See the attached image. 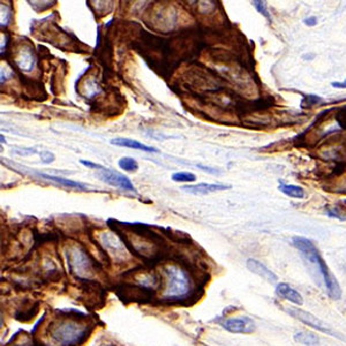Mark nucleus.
<instances>
[{
  "label": "nucleus",
  "instance_id": "obj_1",
  "mask_svg": "<svg viewBox=\"0 0 346 346\" xmlns=\"http://www.w3.org/2000/svg\"><path fill=\"white\" fill-rule=\"evenodd\" d=\"M292 242L293 246L296 247L298 250H300L301 255L304 256L306 261L311 264L314 270L318 269L320 273H321L329 296L332 299H336V300L339 299L341 296V290L338 281H337L335 277L331 275V272L329 271L326 262L323 261V259L321 258V255H320L319 250L316 249L314 243L311 242L309 239L304 237H294L292 239Z\"/></svg>",
  "mask_w": 346,
  "mask_h": 346
},
{
  "label": "nucleus",
  "instance_id": "obj_2",
  "mask_svg": "<svg viewBox=\"0 0 346 346\" xmlns=\"http://www.w3.org/2000/svg\"><path fill=\"white\" fill-rule=\"evenodd\" d=\"M87 334V329L72 320H64L50 329V337L53 343L59 346H73L82 343Z\"/></svg>",
  "mask_w": 346,
  "mask_h": 346
},
{
  "label": "nucleus",
  "instance_id": "obj_3",
  "mask_svg": "<svg viewBox=\"0 0 346 346\" xmlns=\"http://www.w3.org/2000/svg\"><path fill=\"white\" fill-rule=\"evenodd\" d=\"M166 286L163 297L166 299H181L188 294L191 283L186 272L176 266L166 268Z\"/></svg>",
  "mask_w": 346,
  "mask_h": 346
},
{
  "label": "nucleus",
  "instance_id": "obj_4",
  "mask_svg": "<svg viewBox=\"0 0 346 346\" xmlns=\"http://www.w3.org/2000/svg\"><path fill=\"white\" fill-rule=\"evenodd\" d=\"M67 262L71 270L81 278H85L91 275V262L79 248H72L67 253Z\"/></svg>",
  "mask_w": 346,
  "mask_h": 346
},
{
  "label": "nucleus",
  "instance_id": "obj_5",
  "mask_svg": "<svg viewBox=\"0 0 346 346\" xmlns=\"http://www.w3.org/2000/svg\"><path fill=\"white\" fill-rule=\"evenodd\" d=\"M96 174L102 181L109 183V185L111 186L119 187V188H122L126 191L135 192L133 183L131 182L130 179H128L126 176H122L121 173L115 172V171H112L110 169L103 168L102 170H98Z\"/></svg>",
  "mask_w": 346,
  "mask_h": 346
},
{
  "label": "nucleus",
  "instance_id": "obj_6",
  "mask_svg": "<svg viewBox=\"0 0 346 346\" xmlns=\"http://www.w3.org/2000/svg\"><path fill=\"white\" fill-rule=\"evenodd\" d=\"M286 311L288 313L293 316L294 319H298L299 321L304 322L307 326H309L311 328L316 329V330L321 331V332H326V334L329 335H332V331L329 329L326 324H324L321 320L316 318L313 314H310L309 311H306V310H302L300 308H292V307H290V308H286Z\"/></svg>",
  "mask_w": 346,
  "mask_h": 346
},
{
  "label": "nucleus",
  "instance_id": "obj_7",
  "mask_svg": "<svg viewBox=\"0 0 346 346\" xmlns=\"http://www.w3.org/2000/svg\"><path fill=\"white\" fill-rule=\"evenodd\" d=\"M223 328L233 334H251L255 330V322L248 316L229 319L223 322Z\"/></svg>",
  "mask_w": 346,
  "mask_h": 346
},
{
  "label": "nucleus",
  "instance_id": "obj_8",
  "mask_svg": "<svg viewBox=\"0 0 346 346\" xmlns=\"http://www.w3.org/2000/svg\"><path fill=\"white\" fill-rule=\"evenodd\" d=\"M231 186L228 185H218V183H198V185L193 186H183L182 191L187 192V193L193 194V195H207L213 193V192H219L230 190Z\"/></svg>",
  "mask_w": 346,
  "mask_h": 346
},
{
  "label": "nucleus",
  "instance_id": "obj_9",
  "mask_svg": "<svg viewBox=\"0 0 346 346\" xmlns=\"http://www.w3.org/2000/svg\"><path fill=\"white\" fill-rule=\"evenodd\" d=\"M247 268H248L251 272H254L255 275L262 277L263 279L270 281V283H275V281H277V276L275 273L271 270H269L263 263L258 261V260L255 259L247 260Z\"/></svg>",
  "mask_w": 346,
  "mask_h": 346
},
{
  "label": "nucleus",
  "instance_id": "obj_10",
  "mask_svg": "<svg viewBox=\"0 0 346 346\" xmlns=\"http://www.w3.org/2000/svg\"><path fill=\"white\" fill-rule=\"evenodd\" d=\"M276 293L278 294L280 298L285 299V300H289L293 302V304H296L298 306H301L304 304V298L300 293H299L297 290L292 289L291 286L285 284V283H280L277 285V289H276Z\"/></svg>",
  "mask_w": 346,
  "mask_h": 346
},
{
  "label": "nucleus",
  "instance_id": "obj_11",
  "mask_svg": "<svg viewBox=\"0 0 346 346\" xmlns=\"http://www.w3.org/2000/svg\"><path fill=\"white\" fill-rule=\"evenodd\" d=\"M111 144H114V146H118V147H126V148L136 149V150H142V151H146V152H158L156 148L147 146V144L141 143L136 140L126 139V138L112 139V140H111Z\"/></svg>",
  "mask_w": 346,
  "mask_h": 346
},
{
  "label": "nucleus",
  "instance_id": "obj_12",
  "mask_svg": "<svg viewBox=\"0 0 346 346\" xmlns=\"http://www.w3.org/2000/svg\"><path fill=\"white\" fill-rule=\"evenodd\" d=\"M102 239H103V246H105L106 248L110 250V253H112L115 258H117L118 255L123 258V255L126 254V250L117 237L106 232L102 236Z\"/></svg>",
  "mask_w": 346,
  "mask_h": 346
},
{
  "label": "nucleus",
  "instance_id": "obj_13",
  "mask_svg": "<svg viewBox=\"0 0 346 346\" xmlns=\"http://www.w3.org/2000/svg\"><path fill=\"white\" fill-rule=\"evenodd\" d=\"M35 176L43 178V179H46V180H51V181H54L57 183H60V185L65 186V187H70V188H78L81 191H87V185H84L82 182H79V181H74V180H70V179H66V178H61V177H54V176H50V174H45V173H42V172H33Z\"/></svg>",
  "mask_w": 346,
  "mask_h": 346
},
{
  "label": "nucleus",
  "instance_id": "obj_14",
  "mask_svg": "<svg viewBox=\"0 0 346 346\" xmlns=\"http://www.w3.org/2000/svg\"><path fill=\"white\" fill-rule=\"evenodd\" d=\"M16 64L23 71H30L35 64V58L30 50H23L20 53V57L16 59Z\"/></svg>",
  "mask_w": 346,
  "mask_h": 346
},
{
  "label": "nucleus",
  "instance_id": "obj_15",
  "mask_svg": "<svg viewBox=\"0 0 346 346\" xmlns=\"http://www.w3.org/2000/svg\"><path fill=\"white\" fill-rule=\"evenodd\" d=\"M293 338L297 341V343L306 345V346H316L320 341L318 336L311 334V332H306V331L297 332Z\"/></svg>",
  "mask_w": 346,
  "mask_h": 346
},
{
  "label": "nucleus",
  "instance_id": "obj_16",
  "mask_svg": "<svg viewBox=\"0 0 346 346\" xmlns=\"http://www.w3.org/2000/svg\"><path fill=\"white\" fill-rule=\"evenodd\" d=\"M279 190L281 193H284L285 195L291 196V198L296 199H302L305 196V192L301 187L296 186V185H285V183L280 182Z\"/></svg>",
  "mask_w": 346,
  "mask_h": 346
},
{
  "label": "nucleus",
  "instance_id": "obj_17",
  "mask_svg": "<svg viewBox=\"0 0 346 346\" xmlns=\"http://www.w3.org/2000/svg\"><path fill=\"white\" fill-rule=\"evenodd\" d=\"M118 164L119 166H120V169H122L123 171H127V172H134V171H136L139 168L138 162L132 157L120 158L118 162Z\"/></svg>",
  "mask_w": 346,
  "mask_h": 346
},
{
  "label": "nucleus",
  "instance_id": "obj_18",
  "mask_svg": "<svg viewBox=\"0 0 346 346\" xmlns=\"http://www.w3.org/2000/svg\"><path fill=\"white\" fill-rule=\"evenodd\" d=\"M172 180L177 182H193L196 180L195 174L191 172H177L172 174Z\"/></svg>",
  "mask_w": 346,
  "mask_h": 346
},
{
  "label": "nucleus",
  "instance_id": "obj_19",
  "mask_svg": "<svg viewBox=\"0 0 346 346\" xmlns=\"http://www.w3.org/2000/svg\"><path fill=\"white\" fill-rule=\"evenodd\" d=\"M251 4H253V6L256 8V10L259 11V13H261L263 16H266V18L269 19V20L271 19L270 13L268 12L266 2H251Z\"/></svg>",
  "mask_w": 346,
  "mask_h": 346
},
{
  "label": "nucleus",
  "instance_id": "obj_20",
  "mask_svg": "<svg viewBox=\"0 0 346 346\" xmlns=\"http://www.w3.org/2000/svg\"><path fill=\"white\" fill-rule=\"evenodd\" d=\"M11 20V10L10 7L2 4V27H6Z\"/></svg>",
  "mask_w": 346,
  "mask_h": 346
},
{
  "label": "nucleus",
  "instance_id": "obj_21",
  "mask_svg": "<svg viewBox=\"0 0 346 346\" xmlns=\"http://www.w3.org/2000/svg\"><path fill=\"white\" fill-rule=\"evenodd\" d=\"M12 152L20 156H30L34 155V153H36L37 151L34 148H13Z\"/></svg>",
  "mask_w": 346,
  "mask_h": 346
},
{
  "label": "nucleus",
  "instance_id": "obj_22",
  "mask_svg": "<svg viewBox=\"0 0 346 346\" xmlns=\"http://www.w3.org/2000/svg\"><path fill=\"white\" fill-rule=\"evenodd\" d=\"M38 155H40V157H41V161L45 164L52 163V162L54 161V155L51 151L41 150V151H38Z\"/></svg>",
  "mask_w": 346,
  "mask_h": 346
},
{
  "label": "nucleus",
  "instance_id": "obj_23",
  "mask_svg": "<svg viewBox=\"0 0 346 346\" xmlns=\"http://www.w3.org/2000/svg\"><path fill=\"white\" fill-rule=\"evenodd\" d=\"M81 164H83L84 166H88V168H92V169H97V170H102L104 168V166H102L100 164H96V163H92V162H89V161H80Z\"/></svg>",
  "mask_w": 346,
  "mask_h": 346
},
{
  "label": "nucleus",
  "instance_id": "obj_24",
  "mask_svg": "<svg viewBox=\"0 0 346 346\" xmlns=\"http://www.w3.org/2000/svg\"><path fill=\"white\" fill-rule=\"evenodd\" d=\"M196 166H198V168H200L201 170L207 171V172L211 173V174H219L221 173V171L216 170V169H212V168H208V166H204V165H201V164H198Z\"/></svg>",
  "mask_w": 346,
  "mask_h": 346
},
{
  "label": "nucleus",
  "instance_id": "obj_25",
  "mask_svg": "<svg viewBox=\"0 0 346 346\" xmlns=\"http://www.w3.org/2000/svg\"><path fill=\"white\" fill-rule=\"evenodd\" d=\"M304 23L306 25H308V27H314V25H316V23H318V19H316L315 16H310V18H307L304 21Z\"/></svg>",
  "mask_w": 346,
  "mask_h": 346
},
{
  "label": "nucleus",
  "instance_id": "obj_26",
  "mask_svg": "<svg viewBox=\"0 0 346 346\" xmlns=\"http://www.w3.org/2000/svg\"><path fill=\"white\" fill-rule=\"evenodd\" d=\"M331 85L334 88H338V89H346V80L344 82H332Z\"/></svg>",
  "mask_w": 346,
  "mask_h": 346
},
{
  "label": "nucleus",
  "instance_id": "obj_27",
  "mask_svg": "<svg viewBox=\"0 0 346 346\" xmlns=\"http://www.w3.org/2000/svg\"><path fill=\"white\" fill-rule=\"evenodd\" d=\"M2 142H5V138H4L3 135H2Z\"/></svg>",
  "mask_w": 346,
  "mask_h": 346
},
{
  "label": "nucleus",
  "instance_id": "obj_28",
  "mask_svg": "<svg viewBox=\"0 0 346 346\" xmlns=\"http://www.w3.org/2000/svg\"><path fill=\"white\" fill-rule=\"evenodd\" d=\"M102 346H112V345H108V344H106V345H102Z\"/></svg>",
  "mask_w": 346,
  "mask_h": 346
}]
</instances>
